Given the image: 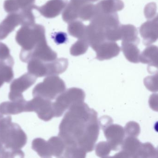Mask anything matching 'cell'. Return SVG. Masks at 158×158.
I'll use <instances>...</instances> for the list:
<instances>
[{"label": "cell", "instance_id": "cell-1", "mask_svg": "<svg viewBox=\"0 0 158 158\" xmlns=\"http://www.w3.org/2000/svg\"><path fill=\"white\" fill-rule=\"evenodd\" d=\"M98 113L84 102L71 106L59 127V136L65 147H78L92 152L99 134Z\"/></svg>", "mask_w": 158, "mask_h": 158}, {"label": "cell", "instance_id": "cell-2", "mask_svg": "<svg viewBox=\"0 0 158 158\" xmlns=\"http://www.w3.org/2000/svg\"><path fill=\"white\" fill-rule=\"evenodd\" d=\"M27 136L20 126L12 122L10 115L0 118V140L8 148L20 150L27 142Z\"/></svg>", "mask_w": 158, "mask_h": 158}, {"label": "cell", "instance_id": "cell-3", "mask_svg": "<svg viewBox=\"0 0 158 158\" xmlns=\"http://www.w3.org/2000/svg\"><path fill=\"white\" fill-rule=\"evenodd\" d=\"M15 39L22 47V50H31L39 43L46 39L45 27L35 24L23 26L17 32Z\"/></svg>", "mask_w": 158, "mask_h": 158}, {"label": "cell", "instance_id": "cell-4", "mask_svg": "<svg viewBox=\"0 0 158 158\" xmlns=\"http://www.w3.org/2000/svg\"><path fill=\"white\" fill-rule=\"evenodd\" d=\"M66 89L64 81L58 76H47L39 83L33 90V97H39L47 99L56 98Z\"/></svg>", "mask_w": 158, "mask_h": 158}, {"label": "cell", "instance_id": "cell-5", "mask_svg": "<svg viewBox=\"0 0 158 158\" xmlns=\"http://www.w3.org/2000/svg\"><path fill=\"white\" fill-rule=\"evenodd\" d=\"M85 97V91L81 89L73 87L64 90L52 103L54 117H60L72 105L84 102Z\"/></svg>", "mask_w": 158, "mask_h": 158}, {"label": "cell", "instance_id": "cell-6", "mask_svg": "<svg viewBox=\"0 0 158 158\" xmlns=\"http://www.w3.org/2000/svg\"><path fill=\"white\" fill-rule=\"evenodd\" d=\"M20 57L21 60L24 63H28L34 59L48 62L56 60L57 54L48 45L46 39L39 43L31 50H22Z\"/></svg>", "mask_w": 158, "mask_h": 158}, {"label": "cell", "instance_id": "cell-7", "mask_svg": "<svg viewBox=\"0 0 158 158\" xmlns=\"http://www.w3.org/2000/svg\"><path fill=\"white\" fill-rule=\"evenodd\" d=\"M36 113L40 119L45 122L50 121L54 117L52 102L50 100L39 97L27 102L26 111Z\"/></svg>", "mask_w": 158, "mask_h": 158}, {"label": "cell", "instance_id": "cell-8", "mask_svg": "<svg viewBox=\"0 0 158 158\" xmlns=\"http://www.w3.org/2000/svg\"><path fill=\"white\" fill-rule=\"evenodd\" d=\"M37 78L28 73L15 79L10 86L9 99L11 101H14L23 98V93L35 83Z\"/></svg>", "mask_w": 158, "mask_h": 158}, {"label": "cell", "instance_id": "cell-9", "mask_svg": "<svg viewBox=\"0 0 158 158\" xmlns=\"http://www.w3.org/2000/svg\"><path fill=\"white\" fill-rule=\"evenodd\" d=\"M104 135L112 150L116 151L121 147L124 139V129L116 124L111 123L103 129Z\"/></svg>", "mask_w": 158, "mask_h": 158}, {"label": "cell", "instance_id": "cell-10", "mask_svg": "<svg viewBox=\"0 0 158 158\" xmlns=\"http://www.w3.org/2000/svg\"><path fill=\"white\" fill-rule=\"evenodd\" d=\"M158 16L143 23L139 28V33L145 46L154 43L158 39Z\"/></svg>", "mask_w": 158, "mask_h": 158}, {"label": "cell", "instance_id": "cell-11", "mask_svg": "<svg viewBox=\"0 0 158 158\" xmlns=\"http://www.w3.org/2000/svg\"><path fill=\"white\" fill-rule=\"evenodd\" d=\"M68 3V0H50L41 7L36 6L35 10L46 18H53L60 14Z\"/></svg>", "mask_w": 158, "mask_h": 158}, {"label": "cell", "instance_id": "cell-12", "mask_svg": "<svg viewBox=\"0 0 158 158\" xmlns=\"http://www.w3.org/2000/svg\"><path fill=\"white\" fill-rule=\"evenodd\" d=\"M85 39L95 51L100 44L106 40L104 29L91 23L86 27Z\"/></svg>", "mask_w": 158, "mask_h": 158}, {"label": "cell", "instance_id": "cell-13", "mask_svg": "<svg viewBox=\"0 0 158 158\" xmlns=\"http://www.w3.org/2000/svg\"><path fill=\"white\" fill-rule=\"evenodd\" d=\"M96 59L100 61L110 60L119 55L121 48L114 41L105 40L95 51Z\"/></svg>", "mask_w": 158, "mask_h": 158}, {"label": "cell", "instance_id": "cell-14", "mask_svg": "<svg viewBox=\"0 0 158 158\" xmlns=\"http://www.w3.org/2000/svg\"><path fill=\"white\" fill-rule=\"evenodd\" d=\"M141 144L136 137L128 136L123 141L121 146L122 151L113 157L135 158Z\"/></svg>", "mask_w": 158, "mask_h": 158}, {"label": "cell", "instance_id": "cell-15", "mask_svg": "<svg viewBox=\"0 0 158 158\" xmlns=\"http://www.w3.org/2000/svg\"><path fill=\"white\" fill-rule=\"evenodd\" d=\"M90 21V23L102 27L104 30L120 24L119 17L116 13L97 14Z\"/></svg>", "mask_w": 158, "mask_h": 158}, {"label": "cell", "instance_id": "cell-16", "mask_svg": "<svg viewBox=\"0 0 158 158\" xmlns=\"http://www.w3.org/2000/svg\"><path fill=\"white\" fill-rule=\"evenodd\" d=\"M27 101L23 98L0 104V113L4 115L17 114L26 111Z\"/></svg>", "mask_w": 158, "mask_h": 158}, {"label": "cell", "instance_id": "cell-17", "mask_svg": "<svg viewBox=\"0 0 158 158\" xmlns=\"http://www.w3.org/2000/svg\"><path fill=\"white\" fill-rule=\"evenodd\" d=\"M19 25L20 20L19 14L16 13L10 14L0 24V40H2L6 38Z\"/></svg>", "mask_w": 158, "mask_h": 158}, {"label": "cell", "instance_id": "cell-18", "mask_svg": "<svg viewBox=\"0 0 158 158\" xmlns=\"http://www.w3.org/2000/svg\"><path fill=\"white\" fill-rule=\"evenodd\" d=\"M96 6V14H110L122 10L124 4L122 0H102Z\"/></svg>", "mask_w": 158, "mask_h": 158}, {"label": "cell", "instance_id": "cell-19", "mask_svg": "<svg viewBox=\"0 0 158 158\" xmlns=\"http://www.w3.org/2000/svg\"><path fill=\"white\" fill-rule=\"evenodd\" d=\"M68 66V60L65 58H59L52 61L45 62L46 77L59 75L64 73Z\"/></svg>", "mask_w": 158, "mask_h": 158}, {"label": "cell", "instance_id": "cell-20", "mask_svg": "<svg viewBox=\"0 0 158 158\" xmlns=\"http://www.w3.org/2000/svg\"><path fill=\"white\" fill-rule=\"evenodd\" d=\"M140 62L148 64V67L158 68V47L154 45L148 46L139 55Z\"/></svg>", "mask_w": 158, "mask_h": 158}, {"label": "cell", "instance_id": "cell-21", "mask_svg": "<svg viewBox=\"0 0 158 158\" xmlns=\"http://www.w3.org/2000/svg\"><path fill=\"white\" fill-rule=\"evenodd\" d=\"M121 40L138 45L140 40L139 38L137 29L132 25H121Z\"/></svg>", "mask_w": 158, "mask_h": 158}, {"label": "cell", "instance_id": "cell-22", "mask_svg": "<svg viewBox=\"0 0 158 158\" xmlns=\"http://www.w3.org/2000/svg\"><path fill=\"white\" fill-rule=\"evenodd\" d=\"M121 50L127 60L133 63L139 62L140 51L137 45L130 42L122 41Z\"/></svg>", "mask_w": 158, "mask_h": 158}, {"label": "cell", "instance_id": "cell-23", "mask_svg": "<svg viewBox=\"0 0 158 158\" xmlns=\"http://www.w3.org/2000/svg\"><path fill=\"white\" fill-rule=\"evenodd\" d=\"M32 148L42 158L52 157L48 141L41 138L35 139L32 141Z\"/></svg>", "mask_w": 158, "mask_h": 158}, {"label": "cell", "instance_id": "cell-24", "mask_svg": "<svg viewBox=\"0 0 158 158\" xmlns=\"http://www.w3.org/2000/svg\"><path fill=\"white\" fill-rule=\"evenodd\" d=\"M52 156L62 157L65 148L64 142L59 136H53L48 140Z\"/></svg>", "mask_w": 158, "mask_h": 158}, {"label": "cell", "instance_id": "cell-25", "mask_svg": "<svg viewBox=\"0 0 158 158\" xmlns=\"http://www.w3.org/2000/svg\"><path fill=\"white\" fill-rule=\"evenodd\" d=\"M86 26L79 21H73L68 23V32L70 35L78 39H85Z\"/></svg>", "mask_w": 158, "mask_h": 158}, {"label": "cell", "instance_id": "cell-26", "mask_svg": "<svg viewBox=\"0 0 158 158\" xmlns=\"http://www.w3.org/2000/svg\"><path fill=\"white\" fill-rule=\"evenodd\" d=\"M79 5L70 1L66 5L62 13L63 20L66 23H69L78 18Z\"/></svg>", "mask_w": 158, "mask_h": 158}, {"label": "cell", "instance_id": "cell-27", "mask_svg": "<svg viewBox=\"0 0 158 158\" xmlns=\"http://www.w3.org/2000/svg\"><path fill=\"white\" fill-rule=\"evenodd\" d=\"M27 63V70L29 73L36 77H46L44 62L34 59L29 61Z\"/></svg>", "mask_w": 158, "mask_h": 158}, {"label": "cell", "instance_id": "cell-28", "mask_svg": "<svg viewBox=\"0 0 158 158\" xmlns=\"http://www.w3.org/2000/svg\"><path fill=\"white\" fill-rule=\"evenodd\" d=\"M158 151L149 142L141 143L135 158H157Z\"/></svg>", "mask_w": 158, "mask_h": 158}, {"label": "cell", "instance_id": "cell-29", "mask_svg": "<svg viewBox=\"0 0 158 158\" xmlns=\"http://www.w3.org/2000/svg\"><path fill=\"white\" fill-rule=\"evenodd\" d=\"M96 14V6L91 2H87L79 7L78 18L84 21H90Z\"/></svg>", "mask_w": 158, "mask_h": 158}, {"label": "cell", "instance_id": "cell-30", "mask_svg": "<svg viewBox=\"0 0 158 158\" xmlns=\"http://www.w3.org/2000/svg\"><path fill=\"white\" fill-rule=\"evenodd\" d=\"M13 66L4 62H0V88L4 83H10L13 79L14 74Z\"/></svg>", "mask_w": 158, "mask_h": 158}, {"label": "cell", "instance_id": "cell-31", "mask_svg": "<svg viewBox=\"0 0 158 158\" xmlns=\"http://www.w3.org/2000/svg\"><path fill=\"white\" fill-rule=\"evenodd\" d=\"M88 42L85 39H78L73 44L70 48V53L72 56H78L85 54L88 49Z\"/></svg>", "mask_w": 158, "mask_h": 158}, {"label": "cell", "instance_id": "cell-32", "mask_svg": "<svg viewBox=\"0 0 158 158\" xmlns=\"http://www.w3.org/2000/svg\"><path fill=\"white\" fill-rule=\"evenodd\" d=\"M32 9L22 10L19 13L20 25L22 26L31 25L35 24V17L32 12Z\"/></svg>", "mask_w": 158, "mask_h": 158}, {"label": "cell", "instance_id": "cell-33", "mask_svg": "<svg viewBox=\"0 0 158 158\" xmlns=\"http://www.w3.org/2000/svg\"><path fill=\"white\" fill-rule=\"evenodd\" d=\"M87 152L78 147H65L62 157L68 158H85Z\"/></svg>", "mask_w": 158, "mask_h": 158}, {"label": "cell", "instance_id": "cell-34", "mask_svg": "<svg viewBox=\"0 0 158 158\" xmlns=\"http://www.w3.org/2000/svg\"><path fill=\"white\" fill-rule=\"evenodd\" d=\"M0 62H4L13 66L14 61L10 54L9 48L4 43L0 42Z\"/></svg>", "mask_w": 158, "mask_h": 158}, {"label": "cell", "instance_id": "cell-35", "mask_svg": "<svg viewBox=\"0 0 158 158\" xmlns=\"http://www.w3.org/2000/svg\"><path fill=\"white\" fill-rule=\"evenodd\" d=\"M112 150L109 143L107 141H101L96 146L95 151L98 157L105 158L109 156Z\"/></svg>", "mask_w": 158, "mask_h": 158}, {"label": "cell", "instance_id": "cell-36", "mask_svg": "<svg viewBox=\"0 0 158 158\" xmlns=\"http://www.w3.org/2000/svg\"><path fill=\"white\" fill-rule=\"evenodd\" d=\"M24 156V153L22 149H12L4 146L0 152V158H23Z\"/></svg>", "mask_w": 158, "mask_h": 158}, {"label": "cell", "instance_id": "cell-37", "mask_svg": "<svg viewBox=\"0 0 158 158\" xmlns=\"http://www.w3.org/2000/svg\"><path fill=\"white\" fill-rule=\"evenodd\" d=\"M124 129L125 133H126L128 136L136 137L140 133V129L139 124L133 121L127 123Z\"/></svg>", "mask_w": 158, "mask_h": 158}, {"label": "cell", "instance_id": "cell-38", "mask_svg": "<svg viewBox=\"0 0 158 158\" xmlns=\"http://www.w3.org/2000/svg\"><path fill=\"white\" fill-rule=\"evenodd\" d=\"M158 74L148 76L144 79V83L147 88L152 92H157L158 91V83L157 78Z\"/></svg>", "mask_w": 158, "mask_h": 158}, {"label": "cell", "instance_id": "cell-39", "mask_svg": "<svg viewBox=\"0 0 158 158\" xmlns=\"http://www.w3.org/2000/svg\"><path fill=\"white\" fill-rule=\"evenodd\" d=\"M4 8L8 13H16L20 8L15 0H6L4 3Z\"/></svg>", "mask_w": 158, "mask_h": 158}, {"label": "cell", "instance_id": "cell-40", "mask_svg": "<svg viewBox=\"0 0 158 158\" xmlns=\"http://www.w3.org/2000/svg\"><path fill=\"white\" fill-rule=\"evenodd\" d=\"M157 5L154 2L148 3L146 5L144 10L145 17L148 20H151L154 18L156 14Z\"/></svg>", "mask_w": 158, "mask_h": 158}, {"label": "cell", "instance_id": "cell-41", "mask_svg": "<svg viewBox=\"0 0 158 158\" xmlns=\"http://www.w3.org/2000/svg\"><path fill=\"white\" fill-rule=\"evenodd\" d=\"M52 39L57 45L64 44L68 40V37L66 33L64 32H58L52 35Z\"/></svg>", "mask_w": 158, "mask_h": 158}, {"label": "cell", "instance_id": "cell-42", "mask_svg": "<svg viewBox=\"0 0 158 158\" xmlns=\"http://www.w3.org/2000/svg\"><path fill=\"white\" fill-rule=\"evenodd\" d=\"M18 3L20 9H35V0H15Z\"/></svg>", "mask_w": 158, "mask_h": 158}, {"label": "cell", "instance_id": "cell-43", "mask_svg": "<svg viewBox=\"0 0 158 158\" xmlns=\"http://www.w3.org/2000/svg\"><path fill=\"white\" fill-rule=\"evenodd\" d=\"M99 126L103 130L105 127L109 126L110 124L113 123V120L110 116L104 115L100 118L98 120Z\"/></svg>", "mask_w": 158, "mask_h": 158}, {"label": "cell", "instance_id": "cell-44", "mask_svg": "<svg viewBox=\"0 0 158 158\" xmlns=\"http://www.w3.org/2000/svg\"><path fill=\"white\" fill-rule=\"evenodd\" d=\"M150 107L153 110L158 111V95L157 94H152L150 98L149 101Z\"/></svg>", "mask_w": 158, "mask_h": 158}, {"label": "cell", "instance_id": "cell-45", "mask_svg": "<svg viewBox=\"0 0 158 158\" xmlns=\"http://www.w3.org/2000/svg\"><path fill=\"white\" fill-rule=\"evenodd\" d=\"M3 147V144H2V142L1 141V140H0V152L1 151V150H2Z\"/></svg>", "mask_w": 158, "mask_h": 158}, {"label": "cell", "instance_id": "cell-46", "mask_svg": "<svg viewBox=\"0 0 158 158\" xmlns=\"http://www.w3.org/2000/svg\"><path fill=\"white\" fill-rule=\"evenodd\" d=\"M3 114H2L1 113H0V118H1L2 117H3Z\"/></svg>", "mask_w": 158, "mask_h": 158}]
</instances>
